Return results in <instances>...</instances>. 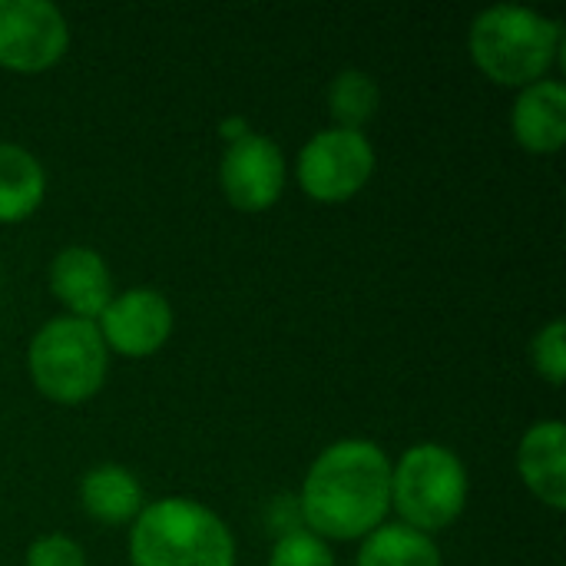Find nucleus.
<instances>
[{"mask_svg":"<svg viewBox=\"0 0 566 566\" xmlns=\"http://www.w3.org/2000/svg\"><path fill=\"white\" fill-rule=\"evenodd\" d=\"M27 371L33 388L53 405H83L106 385L109 352L96 322L53 315L27 345Z\"/></svg>","mask_w":566,"mask_h":566,"instance_id":"nucleus-4","label":"nucleus"},{"mask_svg":"<svg viewBox=\"0 0 566 566\" xmlns=\"http://www.w3.org/2000/svg\"><path fill=\"white\" fill-rule=\"evenodd\" d=\"M285 153L265 133H249L226 146L219 163V186L226 199L242 212H262L282 199L285 189Z\"/></svg>","mask_w":566,"mask_h":566,"instance_id":"nucleus-9","label":"nucleus"},{"mask_svg":"<svg viewBox=\"0 0 566 566\" xmlns=\"http://www.w3.org/2000/svg\"><path fill=\"white\" fill-rule=\"evenodd\" d=\"M252 133V126H249V119L245 116H226L222 123H219V136L232 146V143H239L242 136H249Z\"/></svg>","mask_w":566,"mask_h":566,"instance_id":"nucleus-20","label":"nucleus"},{"mask_svg":"<svg viewBox=\"0 0 566 566\" xmlns=\"http://www.w3.org/2000/svg\"><path fill=\"white\" fill-rule=\"evenodd\" d=\"M375 172V146L365 129L328 126L312 133L295 156V179L315 202H345L358 196Z\"/></svg>","mask_w":566,"mask_h":566,"instance_id":"nucleus-6","label":"nucleus"},{"mask_svg":"<svg viewBox=\"0 0 566 566\" xmlns=\"http://www.w3.org/2000/svg\"><path fill=\"white\" fill-rule=\"evenodd\" d=\"M517 474L551 511L566 507V428L560 418L531 424L517 444Z\"/></svg>","mask_w":566,"mask_h":566,"instance_id":"nucleus-11","label":"nucleus"},{"mask_svg":"<svg viewBox=\"0 0 566 566\" xmlns=\"http://www.w3.org/2000/svg\"><path fill=\"white\" fill-rule=\"evenodd\" d=\"M514 139L537 156H551L566 143V86L560 80H537L521 86L511 106Z\"/></svg>","mask_w":566,"mask_h":566,"instance_id":"nucleus-12","label":"nucleus"},{"mask_svg":"<svg viewBox=\"0 0 566 566\" xmlns=\"http://www.w3.org/2000/svg\"><path fill=\"white\" fill-rule=\"evenodd\" d=\"M70 23L50 0H0V66L40 73L63 60Z\"/></svg>","mask_w":566,"mask_h":566,"instance_id":"nucleus-7","label":"nucleus"},{"mask_svg":"<svg viewBox=\"0 0 566 566\" xmlns=\"http://www.w3.org/2000/svg\"><path fill=\"white\" fill-rule=\"evenodd\" d=\"M80 507L106 527H123L139 517L146 494L139 478L123 464H96L80 478Z\"/></svg>","mask_w":566,"mask_h":566,"instance_id":"nucleus-13","label":"nucleus"},{"mask_svg":"<svg viewBox=\"0 0 566 566\" xmlns=\"http://www.w3.org/2000/svg\"><path fill=\"white\" fill-rule=\"evenodd\" d=\"M172 325H176V315H172L169 298L149 285H136V289L113 295V302L96 318L106 352H116L123 358L156 355L169 342Z\"/></svg>","mask_w":566,"mask_h":566,"instance_id":"nucleus-8","label":"nucleus"},{"mask_svg":"<svg viewBox=\"0 0 566 566\" xmlns=\"http://www.w3.org/2000/svg\"><path fill=\"white\" fill-rule=\"evenodd\" d=\"M265 566H335V554L328 541L315 537L312 531H285L272 544Z\"/></svg>","mask_w":566,"mask_h":566,"instance_id":"nucleus-18","label":"nucleus"},{"mask_svg":"<svg viewBox=\"0 0 566 566\" xmlns=\"http://www.w3.org/2000/svg\"><path fill=\"white\" fill-rule=\"evenodd\" d=\"M560 20L524 3L484 7L468 30V46L478 70L488 80L517 90L547 76L560 53Z\"/></svg>","mask_w":566,"mask_h":566,"instance_id":"nucleus-3","label":"nucleus"},{"mask_svg":"<svg viewBox=\"0 0 566 566\" xmlns=\"http://www.w3.org/2000/svg\"><path fill=\"white\" fill-rule=\"evenodd\" d=\"M531 361L534 371L551 381L554 388H560L566 378V325L564 318H551L544 328H537V335L531 338Z\"/></svg>","mask_w":566,"mask_h":566,"instance_id":"nucleus-17","label":"nucleus"},{"mask_svg":"<svg viewBox=\"0 0 566 566\" xmlns=\"http://www.w3.org/2000/svg\"><path fill=\"white\" fill-rule=\"evenodd\" d=\"M46 196L43 163L20 143H0V222L30 219Z\"/></svg>","mask_w":566,"mask_h":566,"instance_id":"nucleus-14","label":"nucleus"},{"mask_svg":"<svg viewBox=\"0 0 566 566\" xmlns=\"http://www.w3.org/2000/svg\"><path fill=\"white\" fill-rule=\"evenodd\" d=\"M23 566H90L86 551L66 537V534H43L36 541H30Z\"/></svg>","mask_w":566,"mask_h":566,"instance_id":"nucleus-19","label":"nucleus"},{"mask_svg":"<svg viewBox=\"0 0 566 566\" xmlns=\"http://www.w3.org/2000/svg\"><path fill=\"white\" fill-rule=\"evenodd\" d=\"M133 566H235L229 524L196 497H159L129 524Z\"/></svg>","mask_w":566,"mask_h":566,"instance_id":"nucleus-2","label":"nucleus"},{"mask_svg":"<svg viewBox=\"0 0 566 566\" xmlns=\"http://www.w3.org/2000/svg\"><path fill=\"white\" fill-rule=\"evenodd\" d=\"M391 511V458L368 438H342L312 461L298 514L322 541H361Z\"/></svg>","mask_w":566,"mask_h":566,"instance_id":"nucleus-1","label":"nucleus"},{"mask_svg":"<svg viewBox=\"0 0 566 566\" xmlns=\"http://www.w3.org/2000/svg\"><path fill=\"white\" fill-rule=\"evenodd\" d=\"M50 292L73 318L96 322L113 302V272L90 245H63L50 262Z\"/></svg>","mask_w":566,"mask_h":566,"instance_id":"nucleus-10","label":"nucleus"},{"mask_svg":"<svg viewBox=\"0 0 566 566\" xmlns=\"http://www.w3.org/2000/svg\"><path fill=\"white\" fill-rule=\"evenodd\" d=\"M355 566H444L434 537L408 524H381L361 537Z\"/></svg>","mask_w":566,"mask_h":566,"instance_id":"nucleus-15","label":"nucleus"},{"mask_svg":"<svg viewBox=\"0 0 566 566\" xmlns=\"http://www.w3.org/2000/svg\"><path fill=\"white\" fill-rule=\"evenodd\" d=\"M381 106V90L371 73L348 66L328 83V113L342 129H365Z\"/></svg>","mask_w":566,"mask_h":566,"instance_id":"nucleus-16","label":"nucleus"},{"mask_svg":"<svg viewBox=\"0 0 566 566\" xmlns=\"http://www.w3.org/2000/svg\"><path fill=\"white\" fill-rule=\"evenodd\" d=\"M468 491V468L444 444H411L391 464V511H398L401 524L428 537L451 527L464 514Z\"/></svg>","mask_w":566,"mask_h":566,"instance_id":"nucleus-5","label":"nucleus"}]
</instances>
